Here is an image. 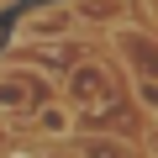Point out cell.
I'll return each mask as SVG.
<instances>
[{
	"instance_id": "cell-1",
	"label": "cell",
	"mask_w": 158,
	"mask_h": 158,
	"mask_svg": "<svg viewBox=\"0 0 158 158\" xmlns=\"http://www.w3.org/2000/svg\"><path fill=\"white\" fill-rule=\"evenodd\" d=\"M121 100V85H116V69L111 63H100V58H79L74 69H69V79H63V106L79 116V111H111Z\"/></svg>"
},
{
	"instance_id": "cell-2",
	"label": "cell",
	"mask_w": 158,
	"mask_h": 158,
	"mask_svg": "<svg viewBox=\"0 0 158 158\" xmlns=\"http://www.w3.org/2000/svg\"><path fill=\"white\" fill-rule=\"evenodd\" d=\"M111 53L121 58L132 90L142 95V111H153V32H142V27H111Z\"/></svg>"
},
{
	"instance_id": "cell-3",
	"label": "cell",
	"mask_w": 158,
	"mask_h": 158,
	"mask_svg": "<svg viewBox=\"0 0 158 158\" xmlns=\"http://www.w3.org/2000/svg\"><path fill=\"white\" fill-rule=\"evenodd\" d=\"M53 100V79L37 74V69H21V63H0V116H21L32 121V111Z\"/></svg>"
},
{
	"instance_id": "cell-4",
	"label": "cell",
	"mask_w": 158,
	"mask_h": 158,
	"mask_svg": "<svg viewBox=\"0 0 158 158\" xmlns=\"http://www.w3.org/2000/svg\"><path fill=\"white\" fill-rule=\"evenodd\" d=\"M69 37H79V21H74V11H69V0L58 6H42V11H32V16H21L16 21V42H37V48H58V42H69Z\"/></svg>"
},
{
	"instance_id": "cell-5",
	"label": "cell",
	"mask_w": 158,
	"mask_h": 158,
	"mask_svg": "<svg viewBox=\"0 0 158 158\" xmlns=\"http://www.w3.org/2000/svg\"><path fill=\"white\" fill-rule=\"evenodd\" d=\"M27 127H32L37 137H48V142H69V137H74V127H79V116L53 95V100H42V106L32 111V121H27Z\"/></svg>"
},
{
	"instance_id": "cell-6",
	"label": "cell",
	"mask_w": 158,
	"mask_h": 158,
	"mask_svg": "<svg viewBox=\"0 0 158 158\" xmlns=\"http://www.w3.org/2000/svg\"><path fill=\"white\" fill-rule=\"evenodd\" d=\"M79 27H127V0H69Z\"/></svg>"
},
{
	"instance_id": "cell-7",
	"label": "cell",
	"mask_w": 158,
	"mask_h": 158,
	"mask_svg": "<svg viewBox=\"0 0 158 158\" xmlns=\"http://www.w3.org/2000/svg\"><path fill=\"white\" fill-rule=\"evenodd\" d=\"M53 158H79V153H74V148H69V153H53Z\"/></svg>"
},
{
	"instance_id": "cell-8",
	"label": "cell",
	"mask_w": 158,
	"mask_h": 158,
	"mask_svg": "<svg viewBox=\"0 0 158 158\" xmlns=\"http://www.w3.org/2000/svg\"><path fill=\"white\" fill-rule=\"evenodd\" d=\"M0 11H11V0H0Z\"/></svg>"
}]
</instances>
